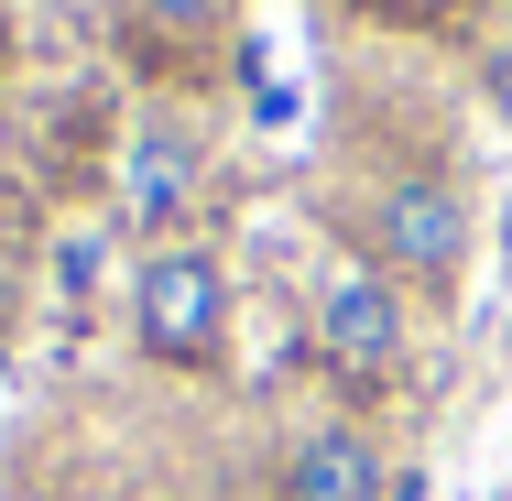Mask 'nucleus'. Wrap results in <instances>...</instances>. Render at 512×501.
<instances>
[{
	"instance_id": "nucleus-1",
	"label": "nucleus",
	"mask_w": 512,
	"mask_h": 501,
	"mask_svg": "<svg viewBox=\"0 0 512 501\" xmlns=\"http://www.w3.org/2000/svg\"><path fill=\"white\" fill-rule=\"evenodd\" d=\"M327 240L338 251H360L382 284H404L425 316L436 305H458L469 284V251H480V207L469 186L447 175V164H371V175H349L338 197H327Z\"/></svg>"
},
{
	"instance_id": "nucleus-2",
	"label": "nucleus",
	"mask_w": 512,
	"mask_h": 501,
	"mask_svg": "<svg viewBox=\"0 0 512 501\" xmlns=\"http://www.w3.org/2000/svg\"><path fill=\"white\" fill-rule=\"evenodd\" d=\"M120 338L142 371L164 382H229L240 371V273L218 240H142V262L120 273Z\"/></svg>"
},
{
	"instance_id": "nucleus-3",
	"label": "nucleus",
	"mask_w": 512,
	"mask_h": 501,
	"mask_svg": "<svg viewBox=\"0 0 512 501\" xmlns=\"http://www.w3.org/2000/svg\"><path fill=\"white\" fill-rule=\"evenodd\" d=\"M306 349H316V371L338 382V403H393L425 371V305L404 284H382L360 251L327 240L306 262Z\"/></svg>"
},
{
	"instance_id": "nucleus-4",
	"label": "nucleus",
	"mask_w": 512,
	"mask_h": 501,
	"mask_svg": "<svg viewBox=\"0 0 512 501\" xmlns=\"http://www.w3.org/2000/svg\"><path fill=\"white\" fill-rule=\"evenodd\" d=\"M273 501H393V447L360 403H327L284 436L273 458Z\"/></svg>"
},
{
	"instance_id": "nucleus-5",
	"label": "nucleus",
	"mask_w": 512,
	"mask_h": 501,
	"mask_svg": "<svg viewBox=\"0 0 512 501\" xmlns=\"http://www.w3.org/2000/svg\"><path fill=\"white\" fill-rule=\"evenodd\" d=\"M197 175H207V142L175 99H142L131 142H120V218L153 229V240H186V207H197Z\"/></svg>"
},
{
	"instance_id": "nucleus-6",
	"label": "nucleus",
	"mask_w": 512,
	"mask_h": 501,
	"mask_svg": "<svg viewBox=\"0 0 512 501\" xmlns=\"http://www.w3.org/2000/svg\"><path fill=\"white\" fill-rule=\"evenodd\" d=\"M240 11H251V0H120V22H131V44H142L153 66H207V55L240 33Z\"/></svg>"
},
{
	"instance_id": "nucleus-7",
	"label": "nucleus",
	"mask_w": 512,
	"mask_h": 501,
	"mask_svg": "<svg viewBox=\"0 0 512 501\" xmlns=\"http://www.w3.org/2000/svg\"><path fill=\"white\" fill-rule=\"evenodd\" d=\"M338 11H360V22H382V33H425V22H447V0H338Z\"/></svg>"
},
{
	"instance_id": "nucleus-8",
	"label": "nucleus",
	"mask_w": 512,
	"mask_h": 501,
	"mask_svg": "<svg viewBox=\"0 0 512 501\" xmlns=\"http://www.w3.org/2000/svg\"><path fill=\"white\" fill-rule=\"evenodd\" d=\"M480 88H491V109L512 120V44H491V66H480Z\"/></svg>"
}]
</instances>
